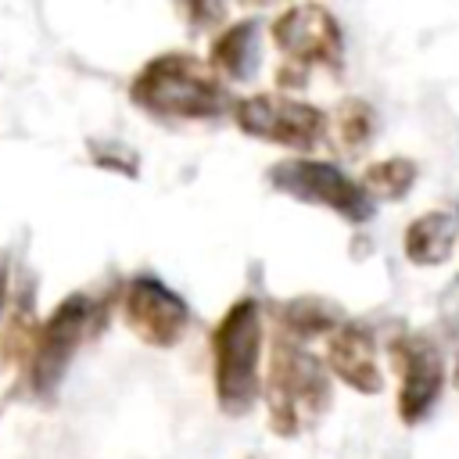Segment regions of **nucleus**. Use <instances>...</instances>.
<instances>
[{
  "mask_svg": "<svg viewBox=\"0 0 459 459\" xmlns=\"http://www.w3.org/2000/svg\"><path fill=\"white\" fill-rule=\"evenodd\" d=\"M233 118L247 136H258L290 151H312L326 136V115L283 93H251L233 104Z\"/></svg>",
  "mask_w": 459,
  "mask_h": 459,
  "instance_id": "4",
  "label": "nucleus"
},
{
  "mask_svg": "<svg viewBox=\"0 0 459 459\" xmlns=\"http://www.w3.org/2000/svg\"><path fill=\"white\" fill-rule=\"evenodd\" d=\"M273 39L294 65L337 68L341 54H344V39H341L337 18L326 7H316V4H301V7L283 11L276 18V25H273Z\"/></svg>",
  "mask_w": 459,
  "mask_h": 459,
  "instance_id": "8",
  "label": "nucleus"
},
{
  "mask_svg": "<svg viewBox=\"0 0 459 459\" xmlns=\"http://www.w3.org/2000/svg\"><path fill=\"white\" fill-rule=\"evenodd\" d=\"M126 319L140 341H147L151 348H169L183 337L190 312L183 298L169 290L161 280L136 276L126 290Z\"/></svg>",
  "mask_w": 459,
  "mask_h": 459,
  "instance_id": "9",
  "label": "nucleus"
},
{
  "mask_svg": "<svg viewBox=\"0 0 459 459\" xmlns=\"http://www.w3.org/2000/svg\"><path fill=\"white\" fill-rule=\"evenodd\" d=\"M265 402L276 434H298L301 427L316 423L330 405V380L323 362L301 344L276 341L265 380Z\"/></svg>",
  "mask_w": 459,
  "mask_h": 459,
  "instance_id": "3",
  "label": "nucleus"
},
{
  "mask_svg": "<svg viewBox=\"0 0 459 459\" xmlns=\"http://www.w3.org/2000/svg\"><path fill=\"white\" fill-rule=\"evenodd\" d=\"M337 136L344 151H362L373 136V108L359 97H348L337 108Z\"/></svg>",
  "mask_w": 459,
  "mask_h": 459,
  "instance_id": "15",
  "label": "nucleus"
},
{
  "mask_svg": "<svg viewBox=\"0 0 459 459\" xmlns=\"http://www.w3.org/2000/svg\"><path fill=\"white\" fill-rule=\"evenodd\" d=\"M129 93L161 118H212L226 108L219 79L194 54H158L136 72Z\"/></svg>",
  "mask_w": 459,
  "mask_h": 459,
  "instance_id": "1",
  "label": "nucleus"
},
{
  "mask_svg": "<svg viewBox=\"0 0 459 459\" xmlns=\"http://www.w3.org/2000/svg\"><path fill=\"white\" fill-rule=\"evenodd\" d=\"M215 351V394L226 412H247L258 398V355H262V308L255 298H240L212 333Z\"/></svg>",
  "mask_w": 459,
  "mask_h": 459,
  "instance_id": "2",
  "label": "nucleus"
},
{
  "mask_svg": "<svg viewBox=\"0 0 459 459\" xmlns=\"http://www.w3.org/2000/svg\"><path fill=\"white\" fill-rule=\"evenodd\" d=\"M273 186L308 201V204H323L337 215H344L348 222H366L373 215V201L366 197L362 183L344 176L337 165L330 161H316V158H290L273 165Z\"/></svg>",
  "mask_w": 459,
  "mask_h": 459,
  "instance_id": "5",
  "label": "nucleus"
},
{
  "mask_svg": "<svg viewBox=\"0 0 459 459\" xmlns=\"http://www.w3.org/2000/svg\"><path fill=\"white\" fill-rule=\"evenodd\" d=\"M441 312H445V319H448V326L459 333V276H455V283L448 287V294L441 298Z\"/></svg>",
  "mask_w": 459,
  "mask_h": 459,
  "instance_id": "16",
  "label": "nucleus"
},
{
  "mask_svg": "<svg viewBox=\"0 0 459 459\" xmlns=\"http://www.w3.org/2000/svg\"><path fill=\"white\" fill-rule=\"evenodd\" d=\"M459 237L455 212H423L405 226V258L412 265H441Z\"/></svg>",
  "mask_w": 459,
  "mask_h": 459,
  "instance_id": "11",
  "label": "nucleus"
},
{
  "mask_svg": "<svg viewBox=\"0 0 459 459\" xmlns=\"http://www.w3.org/2000/svg\"><path fill=\"white\" fill-rule=\"evenodd\" d=\"M90 319H93V301L86 294H68L50 312V319L39 326L32 341V359H29V380L36 391H50L61 380L65 366L72 362V355L79 351L90 330Z\"/></svg>",
  "mask_w": 459,
  "mask_h": 459,
  "instance_id": "6",
  "label": "nucleus"
},
{
  "mask_svg": "<svg viewBox=\"0 0 459 459\" xmlns=\"http://www.w3.org/2000/svg\"><path fill=\"white\" fill-rule=\"evenodd\" d=\"M283 326H290L298 337H319L341 326V312L323 298H294L283 305Z\"/></svg>",
  "mask_w": 459,
  "mask_h": 459,
  "instance_id": "14",
  "label": "nucleus"
},
{
  "mask_svg": "<svg viewBox=\"0 0 459 459\" xmlns=\"http://www.w3.org/2000/svg\"><path fill=\"white\" fill-rule=\"evenodd\" d=\"M212 65L222 75H230V79H247L258 68V32H255V22L230 25L212 43Z\"/></svg>",
  "mask_w": 459,
  "mask_h": 459,
  "instance_id": "12",
  "label": "nucleus"
},
{
  "mask_svg": "<svg viewBox=\"0 0 459 459\" xmlns=\"http://www.w3.org/2000/svg\"><path fill=\"white\" fill-rule=\"evenodd\" d=\"M4 287H7V276H4V265H0V305H4Z\"/></svg>",
  "mask_w": 459,
  "mask_h": 459,
  "instance_id": "17",
  "label": "nucleus"
},
{
  "mask_svg": "<svg viewBox=\"0 0 459 459\" xmlns=\"http://www.w3.org/2000/svg\"><path fill=\"white\" fill-rule=\"evenodd\" d=\"M326 362L330 369L359 394H377L384 391V373L377 366V344L369 326L362 323H341L330 333V348H326Z\"/></svg>",
  "mask_w": 459,
  "mask_h": 459,
  "instance_id": "10",
  "label": "nucleus"
},
{
  "mask_svg": "<svg viewBox=\"0 0 459 459\" xmlns=\"http://www.w3.org/2000/svg\"><path fill=\"white\" fill-rule=\"evenodd\" d=\"M391 359L398 366V416L416 427L441 398L445 387V359L427 337H398L391 344Z\"/></svg>",
  "mask_w": 459,
  "mask_h": 459,
  "instance_id": "7",
  "label": "nucleus"
},
{
  "mask_svg": "<svg viewBox=\"0 0 459 459\" xmlns=\"http://www.w3.org/2000/svg\"><path fill=\"white\" fill-rule=\"evenodd\" d=\"M416 183V161L409 158H384V161H373L366 172H362V190L366 197L373 201H402Z\"/></svg>",
  "mask_w": 459,
  "mask_h": 459,
  "instance_id": "13",
  "label": "nucleus"
}]
</instances>
